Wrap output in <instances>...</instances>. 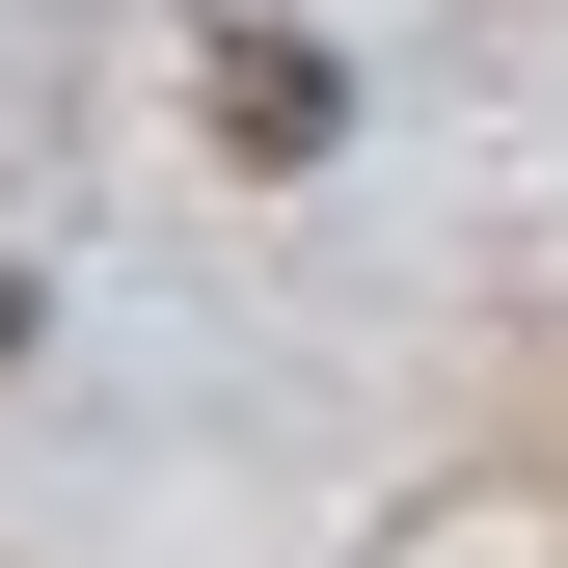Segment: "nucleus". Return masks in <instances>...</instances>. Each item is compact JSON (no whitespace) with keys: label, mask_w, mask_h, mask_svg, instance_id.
I'll return each instance as SVG.
<instances>
[{"label":"nucleus","mask_w":568,"mask_h":568,"mask_svg":"<svg viewBox=\"0 0 568 568\" xmlns=\"http://www.w3.org/2000/svg\"><path fill=\"white\" fill-rule=\"evenodd\" d=\"M0 352H28V271H0Z\"/></svg>","instance_id":"nucleus-2"},{"label":"nucleus","mask_w":568,"mask_h":568,"mask_svg":"<svg viewBox=\"0 0 568 568\" xmlns=\"http://www.w3.org/2000/svg\"><path fill=\"white\" fill-rule=\"evenodd\" d=\"M325 135H352V82H325V28H217V163H271V190H298Z\"/></svg>","instance_id":"nucleus-1"}]
</instances>
